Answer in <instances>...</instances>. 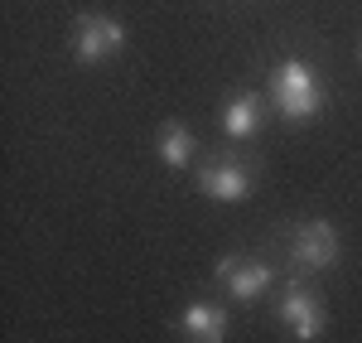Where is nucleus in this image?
I'll use <instances>...</instances> for the list:
<instances>
[{"mask_svg":"<svg viewBox=\"0 0 362 343\" xmlns=\"http://www.w3.org/2000/svg\"><path fill=\"white\" fill-rule=\"evenodd\" d=\"M285 252H290V266L295 271H329L338 261V232L324 218H309L300 228H290Z\"/></svg>","mask_w":362,"mask_h":343,"instance_id":"obj_2","label":"nucleus"},{"mask_svg":"<svg viewBox=\"0 0 362 343\" xmlns=\"http://www.w3.org/2000/svg\"><path fill=\"white\" fill-rule=\"evenodd\" d=\"M271 107L290 126L314 121V116L324 112V83H319V73L309 68L305 58H280L276 68H271Z\"/></svg>","mask_w":362,"mask_h":343,"instance_id":"obj_1","label":"nucleus"},{"mask_svg":"<svg viewBox=\"0 0 362 343\" xmlns=\"http://www.w3.org/2000/svg\"><path fill=\"white\" fill-rule=\"evenodd\" d=\"M179 334H184V343H223L227 339V310L218 300H194L179 315Z\"/></svg>","mask_w":362,"mask_h":343,"instance_id":"obj_7","label":"nucleus"},{"mask_svg":"<svg viewBox=\"0 0 362 343\" xmlns=\"http://www.w3.org/2000/svg\"><path fill=\"white\" fill-rule=\"evenodd\" d=\"M280 324L295 334L300 343H314L319 334H324V324H329V315H324V300L314 295V286L309 281H290L285 286V295H280Z\"/></svg>","mask_w":362,"mask_h":343,"instance_id":"obj_4","label":"nucleus"},{"mask_svg":"<svg viewBox=\"0 0 362 343\" xmlns=\"http://www.w3.org/2000/svg\"><path fill=\"white\" fill-rule=\"evenodd\" d=\"M155 150H160V160H165L169 170H189L194 165V150H198V136L184 121H165L160 136H155Z\"/></svg>","mask_w":362,"mask_h":343,"instance_id":"obj_9","label":"nucleus"},{"mask_svg":"<svg viewBox=\"0 0 362 343\" xmlns=\"http://www.w3.org/2000/svg\"><path fill=\"white\" fill-rule=\"evenodd\" d=\"M358 58H362V54H358Z\"/></svg>","mask_w":362,"mask_h":343,"instance_id":"obj_10","label":"nucleus"},{"mask_svg":"<svg viewBox=\"0 0 362 343\" xmlns=\"http://www.w3.org/2000/svg\"><path fill=\"white\" fill-rule=\"evenodd\" d=\"M116 49H126V25L112 20V15H78L73 20V58L97 68L107 63Z\"/></svg>","mask_w":362,"mask_h":343,"instance_id":"obj_3","label":"nucleus"},{"mask_svg":"<svg viewBox=\"0 0 362 343\" xmlns=\"http://www.w3.org/2000/svg\"><path fill=\"white\" fill-rule=\"evenodd\" d=\"M261 121H266V102L256 97V92H232L223 107V131L232 136V141H251L256 131H261Z\"/></svg>","mask_w":362,"mask_h":343,"instance_id":"obj_8","label":"nucleus"},{"mask_svg":"<svg viewBox=\"0 0 362 343\" xmlns=\"http://www.w3.org/2000/svg\"><path fill=\"white\" fill-rule=\"evenodd\" d=\"M218 281H223V290L232 295V300H242V305H251V300H261L266 290L276 286V266L261 257H223L218 261Z\"/></svg>","mask_w":362,"mask_h":343,"instance_id":"obj_5","label":"nucleus"},{"mask_svg":"<svg viewBox=\"0 0 362 343\" xmlns=\"http://www.w3.org/2000/svg\"><path fill=\"white\" fill-rule=\"evenodd\" d=\"M251 165H242V160H208L203 170H198V189L208 194V199L218 203H242L251 199Z\"/></svg>","mask_w":362,"mask_h":343,"instance_id":"obj_6","label":"nucleus"}]
</instances>
